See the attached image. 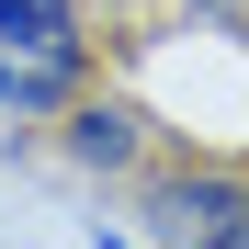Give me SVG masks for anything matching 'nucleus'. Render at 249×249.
<instances>
[{"mask_svg": "<svg viewBox=\"0 0 249 249\" xmlns=\"http://www.w3.org/2000/svg\"><path fill=\"white\" fill-rule=\"evenodd\" d=\"M147 227L170 249H249V181H227V170H159L147 181Z\"/></svg>", "mask_w": 249, "mask_h": 249, "instance_id": "obj_2", "label": "nucleus"}, {"mask_svg": "<svg viewBox=\"0 0 249 249\" xmlns=\"http://www.w3.org/2000/svg\"><path fill=\"white\" fill-rule=\"evenodd\" d=\"M79 79H91L79 0H0V102L12 113H68Z\"/></svg>", "mask_w": 249, "mask_h": 249, "instance_id": "obj_1", "label": "nucleus"}, {"mask_svg": "<svg viewBox=\"0 0 249 249\" xmlns=\"http://www.w3.org/2000/svg\"><path fill=\"white\" fill-rule=\"evenodd\" d=\"M68 159L79 170H124V159H136V113L124 102H79L68 113Z\"/></svg>", "mask_w": 249, "mask_h": 249, "instance_id": "obj_3", "label": "nucleus"}]
</instances>
